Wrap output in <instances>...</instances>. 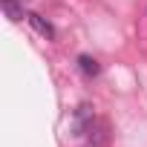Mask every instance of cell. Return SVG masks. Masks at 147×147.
<instances>
[{
  "instance_id": "cell-1",
  "label": "cell",
  "mask_w": 147,
  "mask_h": 147,
  "mask_svg": "<svg viewBox=\"0 0 147 147\" xmlns=\"http://www.w3.org/2000/svg\"><path fill=\"white\" fill-rule=\"evenodd\" d=\"M26 20H29V23H32V26H35V29H38V32L46 38V40H55V26H52L46 18H40V15L29 12V15H26Z\"/></svg>"
},
{
  "instance_id": "cell-2",
  "label": "cell",
  "mask_w": 147,
  "mask_h": 147,
  "mask_svg": "<svg viewBox=\"0 0 147 147\" xmlns=\"http://www.w3.org/2000/svg\"><path fill=\"white\" fill-rule=\"evenodd\" d=\"M78 63H81V72H84V75H98V61H95V58L81 55V58H78Z\"/></svg>"
},
{
  "instance_id": "cell-3",
  "label": "cell",
  "mask_w": 147,
  "mask_h": 147,
  "mask_svg": "<svg viewBox=\"0 0 147 147\" xmlns=\"http://www.w3.org/2000/svg\"><path fill=\"white\" fill-rule=\"evenodd\" d=\"M3 9H6V15H9L12 20H20V18H23V9L18 6V0H3Z\"/></svg>"
}]
</instances>
